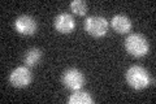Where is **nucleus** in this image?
<instances>
[{"mask_svg": "<svg viewBox=\"0 0 156 104\" xmlns=\"http://www.w3.org/2000/svg\"><path fill=\"white\" fill-rule=\"evenodd\" d=\"M126 81L135 90H143L150 85L151 78L144 68L139 65H133L126 72Z\"/></svg>", "mask_w": 156, "mask_h": 104, "instance_id": "f257e3e1", "label": "nucleus"}, {"mask_svg": "<svg viewBox=\"0 0 156 104\" xmlns=\"http://www.w3.org/2000/svg\"><path fill=\"white\" fill-rule=\"evenodd\" d=\"M125 47L128 52L135 57H142L148 52V42L140 34H130L125 41Z\"/></svg>", "mask_w": 156, "mask_h": 104, "instance_id": "f03ea898", "label": "nucleus"}, {"mask_svg": "<svg viewBox=\"0 0 156 104\" xmlns=\"http://www.w3.org/2000/svg\"><path fill=\"white\" fill-rule=\"evenodd\" d=\"M109 27V22L107 18L101 16H90L85 20V29L86 31L91 34L92 37L100 38L107 34Z\"/></svg>", "mask_w": 156, "mask_h": 104, "instance_id": "7ed1b4c3", "label": "nucleus"}, {"mask_svg": "<svg viewBox=\"0 0 156 104\" xmlns=\"http://www.w3.org/2000/svg\"><path fill=\"white\" fill-rule=\"evenodd\" d=\"M62 83L66 88H69L72 91L81 90L82 86L85 85V77L82 72H80L78 69H68L62 74Z\"/></svg>", "mask_w": 156, "mask_h": 104, "instance_id": "20e7f679", "label": "nucleus"}, {"mask_svg": "<svg viewBox=\"0 0 156 104\" xmlns=\"http://www.w3.org/2000/svg\"><path fill=\"white\" fill-rule=\"evenodd\" d=\"M31 72L29 66H18L11 73L9 76V82L14 87H26L31 82Z\"/></svg>", "mask_w": 156, "mask_h": 104, "instance_id": "39448f33", "label": "nucleus"}, {"mask_svg": "<svg viewBox=\"0 0 156 104\" xmlns=\"http://www.w3.org/2000/svg\"><path fill=\"white\" fill-rule=\"evenodd\" d=\"M14 27H16V30L21 35H33V34H35L38 29V23L35 21V18H33L31 16L22 14V16L16 18Z\"/></svg>", "mask_w": 156, "mask_h": 104, "instance_id": "423d86ee", "label": "nucleus"}, {"mask_svg": "<svg viewBox=\"0 0 156 104\" xmlns=\"http://www.w3.org/2000/svg\"><path fill=\"white\" fill-rule=\"evenodd\" d=\"M55 27L57 31H60L61 34H68L72 33L76 27L74 18L72 17V14L69 13H60L55 17Z\"/></svg>", "mask_w": 156, "mask_h": 104, "instance_id": "0eeeda50", "label": "nucleus"}, {"mask_svg": "<svg viewBox=\"0 0 156 104\" xmlns=\"http://www.w3.org/2000/svg\"><path fill=\"white\" fill-rule=\"evenodd\" d=\"M111 26L116 33L126 34L131 30V21L125 14H116V16L111 20Z\"/></svg>", "mask_w": 156, "mask_h": 104, "instance_id": "6e6552de", "label": "nucleus"}, {"mask_svg": "<svg viewBox=\"0 0 156 104\" xmlns=\"http://www.w3.org/2000/svg\"><path fill=\"white\" fill-rule=\"evenodd\" d=\"M69 104H92L94 99L91 98V95L87 91H81L76 90L68 99Z\"/></svg>", "mask_w": 156, "mask_h": 104, "instance_id": "1a4fd4ad", "label": "nucleus"}, {"mask_svg": "<svg viewBox=\"0 0 156 104\" xmlns=\"http://www.w3.org/2000/svg\"><path fill=\"white\" fill-rule=\"evenodd\" d=\"M42 59V52L39 51L38 48H30L29 51L25 53V57H23V61H25L26 66H35L39 64Z\"/></svg>", "mask_w": 156, "mask_h": 104, "instance_id": "9d476101", "label": "nucleus"}, {"mask_svg": "<svg viewBox=\"0 0 156 104\" xmlns=\"http://www.w3.org/2000/svg\"><path fill=\"white\" fill-rule=\"evenodd\" d=\"M70 11H73L78 16H83L87 12V4L83 0H73L70 3Z\"/></svg>", "mask_w": 156, "mask_h": 104, "instance_id": "9b49d317", "label": "nucleus"}]
</instances>
